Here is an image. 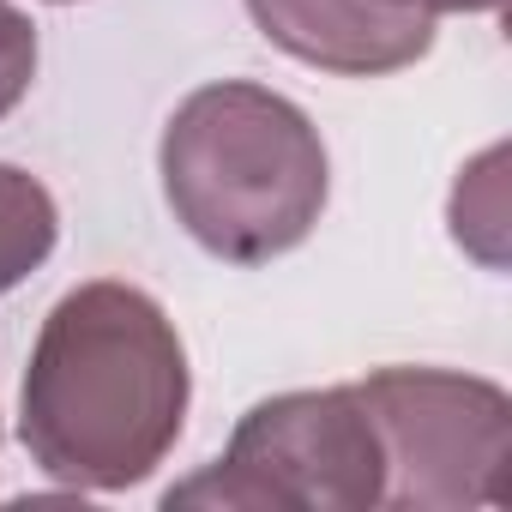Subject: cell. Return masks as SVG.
Here are the masks:
<instances>
[{
    "instance_id": "obj_4",
    "label": "cell",
    "mask_w": 512,
    "mask_h": 512,
    "mask_svg": "<svg viewBox=\"0 0 512 512\" xmlns=\"http://www.w3.org/2000/svg\"><path fill=\"white\" fill-rule=\"evenodd\" d=\"M398 512H458L500 506L512 470V398L458 368H374L356 380Z\"/></svg>"
},
{
    "instance_id": "obj_5",
    "label": "cell",
    "mask_w": 512,
    "mask_h": 512,
    "mask_svg": "<svg viewBox=\"0 0 512 512\" xmlns=\"http://www.w3.org/2000/svg\"><path fill=\"white\" fill-rule=\"evenodd\" d=\"M272 49L338 79L404 73L434 49V19L410 0H247Z\"/></svg>"
},
{
    "instance_id": "obj_2",
    "label": "cell",
    "mask_w": 512,
    "mask_h": 512,
    "mask_svg": "<svg viewBox=\"0 0 512 512\" xmlns=\"http://www.w3.org/2000/svg\"><path fill=\"white\" fill-rule=\"evenodd\" d=\"M157 175L175 223L229 266L284 260L314 235L332 193L320 127L253 79L181 97L157 145Z\"/></svg>"
},
{
    "instance_id": "obj_9",
    "label": "cell",
    "mask_w": 512,
    "mask_h": 512,
    "mask_svg": "<svg viewBox=\"0 0 512 512\" xmlns=\"http://www.w3.org/2000/svg\"><path fill=\"white\" fill-rule=\"evenodd\" d=\"M410 7H422L428 19H440V13H500L506 0H410Z\"/></svg>"
},
{
    "instance_id": "obj_8",
    "label": "cell",
    "mask_w": 512,
    "mask_h": 512,
    "mask_svg": "<svg viewBox=\"0 0 512 512\" xmlns=\"http://www.w3.org/2000/svg\"><path fill=\"white\" fill-rule=\"evenodd\" d=\"M31 79H37V25L13 0H0V121L25 103Z\"/></svg>"
},
{
    "instance_id": "obj_6",
    "label": "cell",
    "mask_w": 512,
    "mask_h": 512,
    "mask_svg": "<svg viewBox=\"0 0 512 512\" xmlns=\"http://www.w3.org/2000/svg\"><path fill=\"white\" fill-rule=\"evenodd\" d=\"M55 235H61L55 193L31 169L0 163V290L25 284L55 253Z\"/></svg>"
},
{
    "instance_id": "obj_1",
    "label": "cell",
    "mask_w": 512,
    "mask_h": 512,
    "mask_svg": "<svg viewBox=\"0 0 512 512\" xmlns=\"http://www.w3.org/2000/svg\"><path fill=\"white\" fill-rule=\"evenodd\" d=\"M187 398V344L163 302L97 278L67 290L31 344L19 440L61 488L121 494L175 452Z\"/></svg>"
},
{
    "instance_id": "obj_3",
    "label": "cell",
    "mask_w": 512,
    "mask_h": 512,
    "mask_svg": "<svg viewBox=\"0 0 512 512\" xmlns=\"http://www.w3.org/2000/svg\"><path fill=\"white\" fill-rule=\"evenodd\" d=\"M386 494V458L356 386L278 392L253 404L223 458L175 482L169 506H253V512H368Z\"/></svg>"
},
{
    "instance_id": "obj_10",
    "label": "cell",
    "mask_w": 512,
    "mask_h": 512,
    "mask_svg": "<svg viewBox=\"0 0 512 512\" xmlns=\"http://www.w3.org/2000/svg\"><path fill=\"white\" fill-rule=\"evenodd\" d=\"M55 7H73V0H55Z\"/></svg>"
},
{
    "instance_id": "obj_7",
    "label": "cell",
    "mask_w": 512,
    "mask_h": 512,
    "mask_svg": "<svg viewBox=\"0 0 512 512\" xmlns=\"http://www.w3.org/2000/svg\"><path fill=\"white\" fill-rule=\"evenodd\" d=\"M500 163H506V151L494 145V151H482L464 175H458V187H452V241L458 247H470L482 266H500L506 260V187H500Z\"/></svg>"
}]
</instances>
